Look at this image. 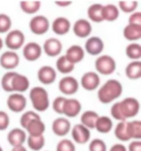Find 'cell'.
Masks as SVG:
<instances>
[{
  "mask_svg": "<svg viewBox=\"0 0 141 151\" xmlns=\"http://www.w3.org/2000/svg\"><path fill=\"white\" fill-rule=\"evenodd\" d=\"M99 83V76L94 72H89L85 74L81 79L82 86L88 91H92L97 88Z\"/></svg>",
  "mask_w": 141,
  "mask_h": 151,
  "instance_id": "obj_16",
  "label": "cell"
},
{
  "mask_svg": "<svg viewBox=\"0 0 141 151\" xmlns=\"http://www.w3.org/2000/svg\"><path fill=\"white\" fill-rule=\"evenodd\" d=\"M40 4L39 1H23L20 2V7L27 14H34L39 10Z\"/></svg>",
  "mask_w": 141,
  "mask_h": 151,
  "instance_id": "obj_34",
  "label": "cell"
},
{
  "mask_svg": "<svg viewBox=\"0 0 141 151\" xmlns=\"http://www.w3.org/2000/svg\"><path fill=\"white\" fill-rule=\"evenodd\" d=\"M72 137L74 141L80 144L87 143L90 138L89 130L81 124L75 125L72 130Z\"/></svg>",
  "mask_w": 141,
  "mask_h": 151,
  "instance_id": "obj_9",
  "label": "cell"
},
{
  "mask_svg": "<svg viewBox=\"0 0 141 151\" xmlns=\"http://www.w3.org/2000/svg\"><path fill=\"white\" fill-rule=\"evenodd\" d=\"M124 35L129 40H135L141 37V24H129L124 29Z\"/></svg>",
  "mask_w": 141,
  "mask_h": 151,
  "instance_id": "obj_24",
  "label": "cell"
},
{
  "mask_svg": "<svg viewBox=\"0 0 141 151\" xmlns=\"http://www.w3.org/2000/svg\"><path fill=\"white\" fill-rule=\"evenodd\" d=\"M89 151H107V147L103 140L95 139L89 144Z\"/></svg>",
  "mask_w": 141,
  "mask_h": 151,
  "instance_id": "obj_40",
  "label": "cell"
},
{
  "mask_svg": "<svg viewBox=\"0 0 141 151\" xmlns=\"http://www.w3.org/2000/svg\"><path fill=\"white\" fill-rule=\"evenodd\" d=\"M53 30L57 34L64 35L69 30L70 22L67 19L59 17L54 20L53 23Z\"/></svg>",
  "mask_w": 141,
  "mask_h": 151,
  "instance_id": "obj_23",
  "label": "cell"
},
{
  "mask_svg": "<svg viewBox=\"0 0 141 151\" xmlns=\"http://www.w3.org/2000/svg\"><path fill=\"white\" fill-rule=\"evenodd\" d=\"M29 27L34 34H43L47 32L49 27V22L44 16L38 15L34 17L30 21Z\"/></svg>",
  "mask_w": 141,
  "mask_h": 151,
  "instance_id": "obj_7",
  "label": "cell"
},
{
  "mask_svg": "<svg viewBox=\"0 0 141 151\" xmlns=\"http://www.w3.org/2000/svg\"><path fill=\"white\" fill-rule=\"evenodd\" d=\"M57 151H76V147L70 140L63 139L57 144Z\"/></svg>",
  "mask_w": 141,
  "mask_h": 151,
  "instance_id": "obj_39",
  "label": "cell"
},
{
  "mask_svg": "<svg viewBox=\"0 0 141 151\" xmlns=\"http://www.w3.org/2000/svg\"><path fill=\"white\" fill-rule=\"evenodd\" d=\"M79 88L77 80L72 76H67L62 79L59 83V88L66 95H72L76 93Z\"/></svg>",
  "mask_w": 141,
  "mask_h": 151,
  "instance_id": "obj_10",
  "label": "cell"
},
{
  "mask_svg": "<svg viewBox=\"0 0 141 151\" xmlns=\"http://www.w3.org/2000/svg\"><path fill=\"white\" fill-rule=\"evenodd\" d=\"M25 40L23 33L18 29L10 31L7 35L5 42L7 47L12 50H17L21 48Z\"/></svg>",
  "mask_w": 141,
  "mask_h": 151,
  "instance_id": "obj_5",
  "label": "cell"
},
{
  "mask_svg": "<svg viewBox=\"0 0 141 151\" xmlns=\"http://www.w3.org/2000/svg\"><path fill=\"white\" fill-rule=\"evenodd\" d=\"M27 105L26 99L19 93L11 94L7 100V105L9 109L15 113H19L24 110Z\"/></svg>",
  "mask_w": 141,
  "mask_h": 151,
  "instance_id": "obj_6",
  "label": "cell"
},
{
  "mask_svg": "<svg viewBox=\"0 0 141 151\" xmlns=\"http://www.w3.org/2000/svg\"><path fill=\"white\" fill-rule=\"evenodd\" d=\"M19 63V57L13 51H6L0 57V65L4 69L11 70L15 68Z\"/></svg>",
  "mask_w": 141,
  "mask_h": 151,
  "instance_id": "obj_8",
  "label": "cell"
},
{
  "mask_svg": "<svg viewBox=\"0 0 141 151\" xmlns=\"http://www.w3.org/2000/svg\"><path fill=\"white\" fill-rule=\"evenodd\" d=\"M95 68L102 74L109 75L114 71L116 63L111 57L107 55H102L96 60Z\"/></svg>",
  "mask_w": 141,
  "mask_h": 151,
  "instance_id": "obj_4",
  "label": "cell"
},
{
  "mask_svg": "<svg viewBox=\"0 0 141 151\" xmlns=\"http://www.w3.org/2000/svg\"><path fill=\"white\" fill-rule=\"evenodd\" d=\"M99 118L98 114L93 111H87L84 112L81 117L82 124L87 129H93L95 128L97 120Z\"/></svg>",
  "mask_w": 141,
  "mask_h": 151,
  "instance_id": "obj_25",
  "label": "cell"
},
{
  "mask_svg": "<svg viewBox=\"0 0 141 151\" xmlns=\"http://www.w3.org/2000/svg\"><path fill=\"white\" fill-rule=\"evenodd\" d=\"M26 133L19 128H15L10 131L7 136L9 143L13 147L23 145L26 140Z\"/></svg>",
  "mask_w": 141,
  "mask_h": 151,
  "instance_id": "obj_11",
  "label": "cell"
},
{
  "mask_svg": "<svg viewBox=\"0 0 141 151\" xmlns=\"http://www.w3.org/2000/svg\"><path fill=\"white\" fill-rule=\"evenodd\" d=\"M74 63L68 61L65 55L61 57L57 61V68L63 74H67L74 69Z\"/></svg>",
  "mask_w": 141,
  "mask_h": 151,
  "instance_id": "obj_32",
  "label": "cell"
},
{
  "mask_svg": "<svg viewBox=\"0 0 141 151\" xmlns=\"http://www.w3.org/2000/svg\"><path fill=\"white\" fill-rule=\"evenodd\" d=\"M56 76V72L54 69L48 66L42 67L38 72L39 81L45 84H49L54 82Z\"/></svg>",
  "mask_w": 141,
  "mask_h": 151,
  "instance_id": "obj_19",
  "label": "cell"
},
{
  "mask_svg": "<svg viewBox=\"0 0 141 151\" xmlns=\"http://www.w3.org/2000/svg\"><path fill=\"white\" fill-rule=\"evenodd\" d=\"M102 14L104 20L113 21L118 18L119 12L117 7L114 5H107L103 6Z\"/></svg>",
  "mask_w": 141,
  "mask_h": 151,
  "instance_id": "obj_28",
  "label": "cell"
},
{
  "mask_svg": "<svg viewBox=\"0 0 141 151\" xmlns=\"http://www.w3.org/2000/svg\"><path fill=\"white\" fill-rule=\"evenodd\" d=\"M129 24H141V12H137L132 14L129 17Z\"/></svg>",
  "mask_w": 141,
  "mask_h": 151,
  "instance_id": "obj_45",
  "label": "cell"
},
{
  "mask_svg": "<svg viewBox=\"0 0 141 151\" xmlns=\"http://www.w3.org/2000/svg\"><path fill=\"white\" fill-rule=\"evenodd\" d=\"M3 46H4V42L2 39L0 37V50L2 49V48H3Z\"/></svg>",
  "mask_w": 141,
  "mask_h": 151,
  "instance_id": "obj_50",
  "label": "cell"
},
{
  "mask_svg": "<svg viewBox=\"0 0 141 151\" xmlns=\"http://www.w3.org/2000/svg\"><path fill=\"white\" fill-rule=\"evenodd\" d=\"M81 105L76 99H66L63 106V114L68 117L77 116L80 112Z\"/></svg>",
  "mask_w": 141,
  "mask_h": 151,
  "instance_id": "obj_13",
  "label": "cell"
},
{
  "mask_svg": "<svg viewBox=\"0 0 141 151\" xmlns=\"http://www.w3.org/2000/svg\"><path fill=\"white\" fill-rule=\"evenodd\" d=\"M44 48L47 55L54 57L61 53L62 45L59 40L54 38L47 39L44 45Z\"/></svg>",
  "mask_w": 141,
  "mask_h": 151,
  "instance_id": "obj_20",
  "label": "cell"
},
{
  "mask_svg": "<svg viewBox=\"0 0 141 151\" xmlns=\"http://www.w3.org/2000/svg\"><path fill=\"white\" fill-rule=\"evenodd\" d=\"M11 151H27V150L24 146L20 145V146L14 147Z\"/></svg>",
  "mask_w": 141,
  "mask_h": 151,
  "instance_id": "obj_48",
  "label": "cell"
},
{
  "mask_svg": "<svg viewBox=\"0 0 141 151\" xmlns=\"http://www.w3.org/2000/svg\"><path fill=\"white\" fill-rule=\"evenodd\" d=\"M128 130L130 139H140L141 138V122L133 121L128 122Z\"/></svg>",
  "mask_w": 141,
  "mask_h": 151,
  "instance_id": "obj_33",
  "label": "cell"
},
{
  "mask_svg": "<svg viewBox=\"0 0 141 151\" xmlns=\"http://www.w3.org/2000/svg\"><path fill=\"white\" fill-rule=\"evenodd\" d=\"M110 151H127L126 147L121 144H116L114 145Z\"/></svg>",
  "mask_w": 141,
  "mask_h": 151,
  "instance_id": "obj_47",
  "label": "cell"
},
{
  "mask_svg": "<svg viewBox=\"0 0 141 151\" xmlns=\"http://www.w3.org/2000/svg\"><path fill=\"white\" fill-rule=\"evenodd\" d=\"M126 53L131 59H138L141 57V45L138 44H131L126 49Z\"/></svg>",
  "mask_w": 141,
  "mask_h": 151,
  "instance_id": "obj_35",
  "label": "cell"
},
{
  "mask_svg": "<svg viewBox=\"0 0 141 151\" xmlns=\"http://www.w3.org/2000/svg\"><path fill=\"white\" fill-rule=\"evenodd\" d=\"M57 4H58L60 6H66L71 4V2H66V1H62V2H56Z\"/></svg>",
  "mask_w": 141,
  "mask_h": 151,
  "instance_id": "obj_49",
  "label": "cell"
},
{
  "mask_svg": "<svg viewBox=\"0 0 141 151\" xmlns=\"http://www.w3.org/2000/svg\"><path fill=\"white\" fill-rule=\"evenodd\" d=\"M74 31L77 36L85 37L90 34L92 31V26L88 21L81 19L76 21L74 23Z\"/></svg>",
  "mask_w": 141,
  "mask_h": 151,
  "instance_id": "obj_21",
  "label": "cell"
},
{
  "mask_svg": "<svg viewBox=\"0 0 141 151\" xmlns=\"http://www.w3.org/2000/svg\"><path fill=\"white\" fill-rule=\"evenodd\" d=\"M126 74L129 78L132 79L141 78V62L135 61L129 63L126 68Z\"/></svg>",
  "mask_w": 141,
  "mask_h": 151,
  "instance_id": "obj_30",
  "label": "cell"
},
{
  "mask_svg": "<svg viewBox=\"0 0 141 151\" xmlns=\"http://www.w3.org/2000/svg\"><path fill=\"white\" fill-rule=\"evenodd\" d=\"M45 140L43 135L34 137L29 136L27 139V144L29 148L34 151L41 150L45 145Z\"/></svg>",
  "mask_w": 141,
  "mask_h": 151,
  "instance_id": "obj_31",
  "label": "cell"
},
{
  "mask_svg": "<svg viewBox=\"0 0 141 151\" xmlns=\"http://www.w3.org/2000/svg\"><path fill=\"white\" fill-rule=\"evenodd\" d=\"M115 135L122 142H127L131 139L128 133V122L121 121L117 124L115 129Z\"/></svg>",
  "mask_w": 141,
  "mask_h": 151,
  "instance_id": "obj_27",
  "label": "cell"
},
{
  "mask_svg": "<svg viewBox=\"0 0 141 151\" xmlns=\"http://www.w3.org/2000/svg\"><path fill=\"white\" fill-rule=\"evenodd\" d=\"M30 136L38 137L43 135L45 131V125L40 119H34L27 124L26 128Z\"/></svg>",
  "mask_w": 141,
  "mask_h": 151,
  "instance_id": "obj_17",
  "label": "cell"
},
{
  "mask_svg": "<svg viewBox=\"0 0 141 151\" xmlns=\"http://www.w3.org/2000/svg\"><path fill=\"white\" fill-rule=\"evenodd\" d=\"M71 124L64 118H58L54 120L52 124V130L58 137H64L69 132Z\"/></svg>",
  "mask_w": 141,
  "mask_h": 151,
  "instance_id": "obj_12",
  "label": "cell"
},
{
  "mask_svg": "<svg viewBox=\"0 0 141 151\" xmlns=\"http://www.w3.org/2000/svg\"><path fill=\"white\" fill-rule=\"evenodd\" d=\"M122 89L119 82L114 79L109 80L99 90L98 98L102 103H110L121 95Z\"/></svg>",
  "mask_w": 141,
  "mask_h": 151,
  "instance_id": "obj_1",
  "label": "cell"
},
{
  "mask_svg": "<svg viewBox=\"0 0 141 151\" xmlns=\"http://www.w3.org/2000/svg\"><path fill=\"white\" fill-rule=\"evenodd\" d=\"M102 9L103 6L98 4L90 6L87 10L89 18L95 22H101L102 21H104L102 14Z\"/></svg>",
  "mask_w": 141,
  "mask_h": 151,
  "instance_id": "obj_29",
  "label": "cell"
},
{
  "mask_svg": "<svg viewBox=\"0 0 141 151\" xmlns=\"http://www.w3.org/2000/svg\"><path fill=\"white\" fill-rule=\"evenodd\" d=\"M104 48L102 40L98 37H92L87 40L85 44L86 50L92 55H97L102 52Z\"/></svg>",
  "mask_w": 141,
  "mask_h": 151,
  "instance_id": "obj_18",
  "label": "cell"
},
{
  "mask_svg": "<svg viewBox=\"0 0 141 151\" xmlns=\"http://www.w3.org/2000/svg\"><path fill=\"white\" fill-rule=\"evenodd\" d=\"M29 97L36 110L44 111L48 108L49 106L48 94L44 88L40 87H34L30 91Z\"/></svg>",
  "mask_w": 141,
  "mask_h": 151,
  "instance_id": "obj_2",
  "label": "cell"
},
{
  "mask_svg": "<svg viewBox=\"0 0 141 151\" xmlns=\"http://www.w3.org/2000/svg\"><path fill=\"white\" fill-rule=\"evenodd\" d=\"M112 126V121L109 117L102 116L97 120L95 128L100 133L106 134L111 130Z\"/></svg>",
  "mask_w": 141,
  "mask_h": 151,
  "instance_id": "obj_26",
  "label": "cell"
},
{
  "mask_svg": "<svg viewBox=\"0 0 141 151\" xmlns=\"http://www.w3.org/2000/svg\"><path fill=\"white\" fill-rule=\"evenodd\" d=\"M23 55L24 58L30 61L37 60L41 55V48L37 43L31 42L28 43L23 48Z\"/></svg>",
  "mask_w": 141,
  "mask_h": 151,
  "instance_id": "obj_14",
  "label": "cell"
},
{
  "mask_svg": "<svg viewBox=\"0 0 141 151\" xmlns=\"http://www.w3.org/2000/svg\"><path fill=\"white\" fill-rule=\"evenodd\" d=\"M129 151H141V141H133L128 147Z\"/></svg>",
  "mask_w": 141,
  "mask_h": 151,
  "instance_id": "obj_46",
  "label": "cell"
},
{
  "mask_svg": "<svg viewBox=\"0 0 141 151\" xmlns=\"http://www.w3.org/2000/svg\"><path fill=\"white\" fill-rule=\"evenodd\" d=\"M138 2L136 1H122L119 2V6L121 10L125 13L133 12L137 7Z\"/></svg>",
  "mask_w": 141,
  "mask_h": 151,
  "instance_id": "obj_41",
  "label": "cell"
},
{
  "mask_svg": "<svg viewBox=\"0 0 141 151\" xmlns=\"http://www.w3.org/2000/svg\"><path fill=\"white\" fill-rule=\"evenodd\" d=\"M29 86V82L27 77L15 72L11 83L12 91L23 92L28 89Z\"/></svg>",
  "mask_w": 141,
  "mask_h": 151,
  "instance_id": "obj_15",
  "label": "cell"
},
{
  "mask_svg": "<svg viewBox=\"0 0 141 151\" xmlns=\"http://www.w3.org/2000/svg\"><path fill=\"white\" fill-rule=\"evenodd\" d=\"M15 73V72H13V71L7 72L2 76L1 81V84L2 88L5 91L7 92H13L11 87V83L12 78L14 76Z\"/></svg>",
  "mask_w": 141,
  "mask_h": 151,
  "instance_id": "obj_36",
  "label": "cell"
},
{
  "mask_svg": "<svg viewBox=\"0 0 141 151\" xmlns=\"http://www.w3.org/2000/svg\"><path fill=\"white\" fill-rule=\"evenodd\" d=\"M111 113L112 116L117 120L121 121H126V119L121 115V113L119 109L118 103L115 104L114 105L112 106L111 110Z\"/></svg>",
  "mask_w": 141,
  "mask_h": 151,
  "instance_id": "obj_44",
  "label": "cell"
},
{
  "mask_svg": "<svg viewBox=\"0 0 141 151\" xmlns=\"http://www.w3.org/2000/svg\"><path fill=\"white\" fill-rule=\"evenodd\" d=\"M119 109L125 119L135 116L140 110V103L135 99L128 97L118 103Z\"/></svg>",
  "mask_w": 141,
  "mask_h": 151,
  "instance_id": "obj_3",
  "label": "cell"
},
{
  "mask_svg": "<svg viewBox=\"0 0 141 151\" xmlns=\"http://www.w3.org/2000/svg\"><path fill=\"white\" fill-rule=\"evenodd\" d=\"M66 58L69 61L74 63L81 61L84 57L82 48L79 45H72L67 50Z\"/></svg>",
  "mask_w": 141,
  "mask_h": 151,
  "instance_id": "obj_22",
  "label": "cell"
},
{
  "mask_svg": "<svg viewBox=\"0 0 141 151\" xmlns=\"http://www.w3.org/2000/svg\"><path fill=\"white\" fill-rule=\"evenodd\" d=\"M40 117L37 113L32 111H28L24 113L21 117H20V125L24 129H26L27 124L30 122V121L34 119H40Z\"/></svg>",
  "mask_w": 141,
  "mask_h": 151,
  "instance_id": "obj_38",
  "label": "cell"
},
{
  "mask_svg": "<svg viewBox=\"0 0 141 151\" xmlns=\"http://www.w3.org/2000/svg\"><path fill=\"white\" fill-rule=\"evenodd\" d=\"M10 18L5 14H0V34L6 33L11 27Z\"/></svg>",
  "mask_w": 141,
  "mask_h": 151,
  "instance_id": "obj_37",
  "label": "cell"
},
{
  "mask_svg": "<svg viewBox=\"0 0 141 151\" xmlns=\"http://www.w3.org/2000/svg\"><path fill=\"white\" fill-rule=\"evenodd\" d=\"M0 151H3V149L2 148V147L0 146Z\"/></svg>",
  "mask_w": 141,
  "mask_h": 151,
  "instance_id": "obj_51",
  "label": "cell"
},
{
  "mask_svg": "<svg viewBox=\"0 0 141 151\" xmlns=\"http://www.w3.org/2000/svg\"><path fill=\"white\" fill-rule=\"evenodd\" d=\"M66 100V99L63 97H58L54 100L53 108L55 112L59 114H63V106Z\"/></svg>",
  "mask_w": 141,
  "mask_h": 151,
  "instance_id": "obj_43",
  "label": "cell"
},
{
  "mask_svg": "<svg viewBox=\"0 0 141 151\" xmlns=\"http://www.w3.org/2000/svg\"><path fill=\"white\" fill-rule=\"evenodd\" d=\"M10 124L9 115L4 111L0 110V131L6 130Z\"/></svg>",
  "mask_w": 141,
  "mask_h": 151,
  "instance_id": "obj_42",
  "label": "cell"
}]
</instances>
